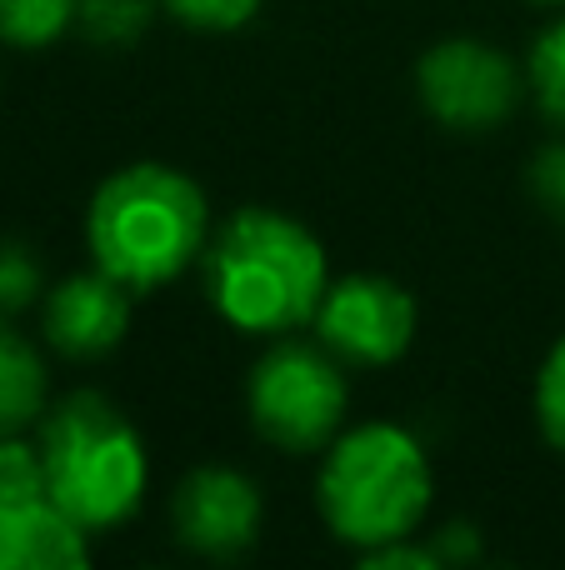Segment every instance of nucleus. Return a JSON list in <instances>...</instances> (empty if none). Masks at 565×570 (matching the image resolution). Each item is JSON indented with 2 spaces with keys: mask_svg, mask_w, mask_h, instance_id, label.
<instances>
[{
  "mask_svg": "<svg viewBox=\"0 0 565 570\" xmlns=\"http://www.w3.org/2000/svg\"><path fill=\"white\" fill-rule=\"evenodd\" d=\"M40 465L46 495L80 531L100 535L140 511L146 445L106 395L76 391L40 421Z\"/></svg>",
  "mask_w": 565,
  "mask_h": 570,
  "instance_id": "obj_3",
  "label": "nucleus"
},
{
  "mask_svg": "<svg viewBox=\"0 0 565 570\" xmlns=\"http://www.w3.org/2000/svg\"><path fill=\"white\" fill-rule=\"evenodd\" d=\"M160 6L190 30H240L256 20L260 0H160Z\"/></svg>",
  "mask_w": 565,
  "mask_h": 570,
  "instance_id": "obj_18",
  "label": "nucleus"
},
{
  "mask_svg": "<svg viewBox=\"0 0 565 570\" xmlns=\"http://www.w3.org/2000/svg\"><path fill=\"white\" fill-rule=\"evenodd\" d=\"M86 535L50 495L0 501V570H76L90 561Z\"/></svg>",
  "mask_w": 565,
  "mask_h": 570,
  "instance_id": "obj_10",
  "label": "nucleus"
},
{
  "mask_svg": "<svg viewBox=\"0 0 565 570\" xmlns=\"http://www.w3.org/2000/svg\"><path fill=\"white\" fill-rule=\"evenodd\" d=\"M170 521H176L186 551L230 561V556L250 551L260 535V491L250 475L230 471V465H200L176 485Z\"/></svg>",
  "mask_w": 565,
  "mask_h": 570,
  "instance_id": "obj_8",
  "label": "nucleus"
},
{
  "mask_svg": "<svg viewBox=\"0 0 565 570\" xmlns=\"http://www.w3.org/2000/svg\"><path fill=\"white\" fill-rule=\"evenodd\" d=\"M536 421L546 431V441L565 451V335L551 345L546 365L536 375Z\"/></svg>",
  "mask_w": 565,
  "mask_h": 570,
  "instance_id": "obj_16",
  "label": "nucleus"
},
{
  "mask_svg": "<svg viewBox=\"0 0 565 570\" xmlns=\"http://www.w3.org/2000/svg\"><path fill=\"white\" fill-rule=\"evenodd\" d=\"M541 6H565V0H541Z\"/></svg>",
  "mask_w": 565,
  "mask_h": 570,
  "instance_id": "obj_20",
  "label": "nucleus"
},
{
  "mask_svg": "<svg viewBox=\"0 0 565 570\" xmlns=\"http://www.w3.org/2000/svg\"><path fill=\"white\" fill-rule=\"evenodd\" d=\"M246 411L260 441L290 455H310L336 441L346 421V375L320 345L280 341L256 361L246 381Z\"/></svg>",
  "mask_w": 565,
  "mask_h": 570,
  "instance_id": "obj_5",
  "label": "nucleus"
},
{
  "mask_svg": "<svg viewBox=\"0 0 565 570\" xmlns=\"http://www.w3.org/2000/svg\"><path fill=\"white\" fill-rule=\"evenodd\" d=\"M316 505L336 541L356 546V556L406 541L430 511V461L400 425H360L326 451Z\"/></svg>",
  "mask_w": 565,
  "mask_h": 570,
  "instance_id": "obj_4",
  "label": "nucleus"
},
{
  "mask_svg": "<svg viewBox=\"0 0 565 570\" xmlns=\"http://www.w3.org/2000/svg\"><path fill=\"white\" fill-rule=\"evenodd\" d=\"M76 26V0H0V40L40 50Z\"/></svg>",
  "mask_w": 565,
  "mask_h": 570,
  "instance_id": "obj_13",
  "label": "nucleus"
},
{
  "mask_svg": "<svg viewBox=\"0 0 565 570\" xmlns=\"http://www.w3.org/2000/svg\"><path fill=\"white\" fill-rule=\"evenodd\" d=\"M46 411V365L20 331L0 321V435H20Z\"/></svg>",
  "mask_w": 565,
  "mask_h": 570,
  "instance_id": "obj_11",
  "label": "nucleus"
},
{
  "mask_svg": "<svg viewBox=\"0 0 565 570\" xmlns=\"http://www.w3.org/2000/svg\"><path fill=\"white\" fill-rule=\"evenodd\" d=\"M156 0H76V30L100 50H126L146 36Z\"/></svg>",
  "mask_w": 565,
  "mask_h": 570,
  "instance_id": "obj_12",
  "label": "nucleus"
},
{
  "mask_svg": "<svg viewBox=\"0 0 565 570\" xmlns=\"http://www.w3.org/2000/svg\"><path fill=\"white\" fill-rule=\"evenodd\" d=\"M210 305L236 331L286 335L316 321L330 291L326 250L300 220L266 206H246L220 226L206 250Z\"/></svg>",
  "mask_w": 565,
  "mask_h": 570,
  "instance_id": "obj_2",
  "label": "nucleus"
},
{
  "mask_svg": "<svg viewBox=\"0 0 565 570\" xmlns=\"http://www.w3.org/2000/svg\"><path fill=\"white\" fill-rule=\"evenodd\" d=\"M206 190L176 166L140 160L100 180L86 210L90 256L130 291H156L186 276L206 250Z\"/></svg>",
  "mask_w": 565,
  "mask_h": 570,
  "instance_id": "obj_1",
  "label": "nucleus"
},
{
  "mask_svg": "<svg viewBox=\"0 0 565 570\" xmlns=\"http://www.w3.org/2000/svg\"><path fill=\"white\" fill-rule=\"evenodd\" d=\"M360 566H376V570H440L446 561H440V551L436 546H410V535L406 541H386V546H376V551H360Z\"/></svg>",
  "mask_w": 565,
  "mask_h": 570,
  "instance_id": "obj_19",
  "label": "nucleus"
},
{
  "mask_svg": "<svg viewBox=\"0 0 565 570\" xmlns=\"http://www.w3.org/2000/svg\"><path fill=\"white\" fill-rule=\"evenodd\" d=\"M130 285H120L106 271H90V276H66L56 291L46 295V341L56 345L70 361H96V355L116 351L126 341L130 325Z\"/></svg>",
  "mask_w": 565,
  "mask_h": 570,
  "instance_id": "obj_9",
  "label": "nucleus"
},
{
  "mask_svg": "<svg viewBox=\"0 0 565 570\" xmlns=\"http://www.w3.org/2000/svg\"><path fill=\"white\" fill-rule=\"evenodd\" d=\"M531 90H536L541 110L565 126V20H556L531 50Z\"/></svg>",
  "mask_w": 565,
  "mask_h": 570,
  "instance_id": "obj_14",
  "label": "nucleus"
},
{
  "mask_svg": "<svg viewBox=\"0 0 565 570\" xmlns=\"http://www.w3.org/2000/svg\"><path fill=\"white\" fill-rule=\"evenodd\" d=\"M36 495H46L40 445L20 441V435H0V501H36Z\"/></svg>",
  "mask_w": 565,
  "mask_h": 570,
  "instance_id": "obj_15",
  "label": "nucleus"
},
{
  "mask_svg": "<svg viewBox=\"0 0 565 570\" xmlns=\"http://www.w3.org/2000/svg\"><path fill=\"white\" fill-rule=\"evenodd\" d=\"M420 106L450 130H490L516 110L521 100V70L506 50L486 40H440L416 66Z\"/></svg>",
  "mask_w": 565,
  "mask_h": 570,
  "instance_id": "obj_6",
  "label": "nucleus"
},
{
  "mask_svg": "<svg viewBox=\"0 0 565 570\" xmlns=\"http://www.w3.org/2000/svg\"><path fill=\"white\" fill-rule=\"evenodd\" d=\"M40 261L30 256V246L20 240H0V315L26 311L40 295Z\"/></svg>",
  "mask_w": 565,
  "mask_h": 570,
  "instance_id": "obj_17",
  "label": "nucleus"
},
{
  "mask_svg": "<svg viewBox=\"0 0 565 570\" xmlns=\"http://www.w3.org/2000/svg\"><path fill=\"white\" fill-rule=\"evenodd\" d=\"M320 345L350 365H390L416 341V301L386 276H346L316 311Z\"/></svg>",
  "mask_w": 565,
  "mask_h": 570,
  "instance_id": "obj_7",
  "label": "nucleus"
}]
</instances>
